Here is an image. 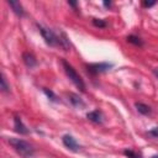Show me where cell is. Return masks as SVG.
I'll return each mask as SVG.
<instances>
[{"label":"cell","instance_id":"cell-1","mask_svg":"<svg viewBox=\"0 0 158 158\" xmlns=\"http://www.w3.org/2000/svg\"><path fill=\"white\" fill-rule=\"evenodd\" d=\"M37 27H38V31L42 35L44 42L51 46V47H62L64 51H68L69 49V41L67 38V36L59 31V35L56 33L53 30L48 28V27H44L43 25H40L37 23Z\"/></svg>","mask_w":158,"mask_h":158},{"label":"cell","instance_id":"cell-2","mask_svg":"<svg viewBox=\"0 0 158 158\" xmlns=\"http://www.w3.org/2000/svg\"><path fill=\"white\" fill-rule=\"evenodd\" d=\"M9 143L22 158H31L35 154V148L32 147V144H30L25 139L11 137V138H9Z\"/></svg>","mask_w":158,"mask_h":158},{"label":"cell","instance_id":"cell-3","mask_svg":"<svg viewBox=\"0 0 158 158\" xmlns=\"http://www.w3.org/2000/svg\"><path fill=\"white\" fill-rule=\"evenodd\" d=\"M62 65L64 68V72L67 74V77L69 78V80L80 90V91H85V84H84V80L81 79V77L77 73V70L65 60V59H62Z\"/></svg>","mask_w":158,"mask_h":158},{"label":"cell","instance_id":"cell-4","mask_svg":"<svg viewBox=\"0 0 158 158\" xmlns=\"http://www.w3.org/2000/svg\"><path fill=\"white\" fill-rule=\"evenodd\" d=\"M114 67L112 63H106V62H101V63H93V64H86V70L88 73H90L91 75H96L104 72H107L109 69H111Z\"/></svg>","mask_w":158,"mask_h":158},{"label":"cell","instance_id":"cell-5","mask_svg":"<svg viewBox=\"0 0 158 158\" xmlns=\"http://www.w3.org/2000/svg\"><path fill=\"white\" fill-rule=\"evenodd\" d=\"M62 142H63V144L68 148V149H70V151H73V152H78L79 149H80V146H79V143L75 141V138L73 137V136H70V135H64L63 137H62Z\"/></svg>","mask_w":158,"mask_h":158},{"label":"cell","instance_id":"cell-6","mask_svg":"<svg viewBox=\"0 0 158 158\" xmlns=\"http://www.w3.org/2000/svg\"><path fill=\"white\" fill-rule=\"evenodd\" d=\"M68 100L69 102L77 107V109H81V107H85V102L83 101V99L78 95V94H74V93H69L68 94Z\"/></svg>","mask_w":158,"mask_h":158},{"label":"cell","instance_id":"cell-7","mask_svg":"<svg viewBox=\"0 0 158 158\" xmlns=\"http://www.w3.org/2000/svg\"><path fill=\"white\" fill-rule=\"evenodd\" d=\"M14 128L20 135H27L28 133V128L23 125L21 117H19V116H15L14 117Z\"/></svg>","mask_w":158,"mask_h":158},{"label":"cell","instance_id":"cell-8","mask_svg":"<svg viewBox=\"0 0 158 158\" xmlns=\"http://www.w3.org/2000/svg\"><path fill=\"white\" fill-rule=\"evenodd\" d=\"M86 117L89 121H91L94 123H102V121H104V115L100 110H94V111L88 112Z\"/></svg>","mask_w":158,"mask_h":158},{"label":"cell","instance_id":"cell-9","mask_svg":"<svg viewBox=\"0 0 158 158\" xmlns=\"http://www.w3.org/2000/svg\"><path fill=\"white\" fill-rule=\"evenodd\" d=\"M7 4H9V6L12 9V11H14L17 16L22 17V16L26 15V14H25V10H23V7H22V5H21L19 1H15V0H7Z\"/></svg>","mask_w":158,"mask_h":158},{"label":"cell","instance_id":"cell-10","mask_svg":"<svg viewBox=\"0 0 158 158\" xmlns=\"http://www.w3.org/2000/svg\"><path fill=\"white\" fill-rule=\"evenodd\" d=\"M22 60L26 64V67H28V68H33V67L37 65V59L30 52H23L22 53Z\"/></svg>","mask_w":158,"mask_h":158},{"label":"cell","instance_id":"cell-11","mask_svg":"<svg viewBox=\"0 0 158 158\" xmlns=\"http://www.w3.org/2000/svg\"><path fill=\"white\" fill-rule=\"evenodd\" d=\"M135 106H136V110L141 114V115H149L151 114V107L148 106V105H146V104H143V102H136L135 104Z\"/></svg>","mask_w":158,"mask_h":158},{"label":"cell","instance_id":"cell-12","mask_svg":"<svg viewBox=\"0 0 158 158\" xmlns=\"http://www.w3.org/2000/svg\"><path fill=\"white\" fill-rule=\"evenodd\" d=\"M126 40H127L128 43H132V44H135V46H138V47H142V46H143V41H142L139 37L135 36V35H130V36H127Z\"/></svg>","mask_w":158,"mask_h":158},{"label":"cell","instance_id":"cell-13","mask_svg":"<svg viewBox=\"0 0 158 158\" xmlns=\"http://www.w3.org/2000/svg\"><path fill=\"white\" fill-rule=\"evenodd\" d=\"M0 84H1V91L2 93H10V85L6 81V78L4 74H1V79H0Z\"/></svg>","mask_w":158,"mask_h":158},{"label":"cell","instance_id":"cell-14","mask_svg":"<svg viewBox=\"0 0 158 158\" xmlns=\"http://www.w3.org/2000/svg\"><path fill=\"white\" fill-rule=\"evenodd\" d=\"M123 154L128 158H141V154H138L137 152L132 151V149H125L123 151Z\"/></svg>","mask_w":158,"mask_h":158},{"label":"cell","instance_id":"cell-15","mask_svg":"<svg viewBox=\"0 0 158 158\" xmlns=\"http://www.w3.org/2000/svg\"><path fill=\"white\" fill-rule=\"evenodd\" d=\"M93 25H94V26H96V27H100V28H102V27H106V26H107L106 21L100 20V19H93Z\"/></svg>","mask_w":158,"mask_h":158},{"label":"cell","instance_id":"cell-16","mask_svg":"<svg viewBox=\"0 0 158 158\" xmlns=\"http://www.w3.org/2000/svg\"><path fill=\"white\" fill-rule=\"evenodd\" d=\"M43 91H44V94L52 100V101H56L57 100V98H56V95H54V93L52 91V90H49V89H47V88H44L43 89Z\"/></svg>","mask_w":158,"mask_h":158},{"label":"cell","instance_id":"cell-17","mask_svg":"<svg viewBox=\"0 0 158 158\" xmlns=\"http://www.w3.org/2000/svg\"><path fill=\"white\" fill-rule=\"evenodd\" d=\"M148 135L151 137H153V138H158V126L154 127V128H152V130H149L148 131Z\"/></svg>","mask_w":158,"mask_h":158},{"label":"cell","instance_id":"cell-18","mask_svg":"<svg viewBox=\"0 0 158 158\" xmlns=\"http://www.w3.org/2000/svg\"><path fill=\"white\" fill-rule=\"evenodd\" d=\"M142 5H143L144 7H151V6L156 5V1H143Z\"/></svg>","mask_w":158,"mask_h":158},{"label":"cell","instance_id":"cell-19","mask_svg":"<svg viewBox=\"0 0 158 158\" xmlns=\"http://www.w3.org/2000/svg\"><path fill=\"white\" fill-rule=\"evenodd\" d=\"M68 4H69L70 6H73V7H77V5H78L77 1H68Z\"/></svg>","mask_w":158,"mask_h":158},{"label":"cell","instance_id":"cell-20","mask_svg":"<svg viewBox=\"0 0 158 158\" xmlns=\"http://www.w3.org/2000/svg\"><path fill=\"white\" fill-rule=\"evenodd\" d=\"M153 74H154V75H156V77L158 78V68H156V69H153Z\"/></svg>","mask_w":158,"mask_h":158},{"label":"cell","instance_id":"cell-21","mask_svg":"<svg viewBox=\"0 0 158 158\" xmlns=\"http://www.w3.org/2000/svg\"><path fill=\"white\" fill-rule=\"evenodd\" d=\"M104 5H105V6H107V7H109V6H110V5H111V2H110V1H104Z\"/></svg>","mask_w":158,"mask_h":158},{"label":"cell","instance_id":"cell-22","mask_svg":"<svg viewBox=\"0 0 158 158\" xmlns=\"http://www.w3.org/2000/svg\"><path fill=\"white\" fill-rule=\"evenodd\" d=\"M152 158H158V156H153V157H152Z\"/></svg>","mask_w":158,"mask_h":158}]
</instances>
